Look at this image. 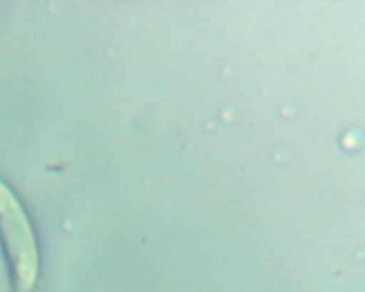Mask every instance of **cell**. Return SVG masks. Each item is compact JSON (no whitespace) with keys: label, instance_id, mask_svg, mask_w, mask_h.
Masks as SVG:
<instances>
[{"label":"cell","instance_id":"6da1fadb","mask_svg":"<svg viewBox=\"0 0 365 292\" xmlns=\"http://www.w3.org/2000/svg\"><path fill=\"white\" fill-rule=\"evenodd\" d=\"M0 234L21 291L33 289L39 273V253L33 229L11 192L0 183Z\"/></svg>","mask_w":365,"mask_h":292}]
</instances>
